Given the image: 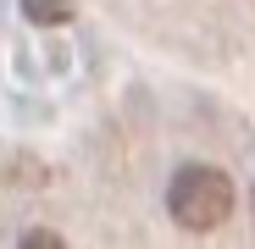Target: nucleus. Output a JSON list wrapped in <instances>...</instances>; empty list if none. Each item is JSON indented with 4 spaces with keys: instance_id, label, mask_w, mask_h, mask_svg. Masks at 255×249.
<instances>
[{
    "instance_id": "3",
    "label": "nucleus",
    "mask_w": 255,
    "mask_h": 249,
    "mask_svg": "<svg viewBox=\"0 0 255 249\" xmlns=\"http://www.w3.org/2000/svg\"><path fill=\"white\" fill-rule=\"evenodd\" d=\"M22 244H33V249H61V233H50V227H28Z\"/></svg>"
},
{
    "instance_id": "2",
    "label": "nucleus",
    "mask_w": 255,
    "mask_h": 249,
    "mask_svg": "<svg viewBox=\"0 0 255 249\" xmlns=\"http://www.w3.org/2000/svg\"><path fill=\"white\" fill-rule=\"evenodd\" d=\"M17 6H22V17L39 22V28H67V22L78 17L72 0H17Z\"/></svg>"
},
{
    "instance_id": "1",
    "label": "nucleus",
    "mask_w": 255,
    "mask_h": 249,
    "mask_svg": "<svg viewBox=\"0 0 255 249\" xmlns=\"http://www.w3.org/2000/svg\"><path fill=\"white\" fill-rule=\"evenodd\" d=\"M166 216L183 233H217L233 216V177L222 166H183L166 183Z\"/></svg>"
},
{
    "instance_id": "4",
    "label": "nucleus",
    "mask_w": 255,
    "mask_h": 249,
    "mask_svg": "<svg viewBox=\"0 0 255 249\" xmlns=\"http://www.w3.org/2000/svg\"><path fill=\"white\" fill-rule=\"evenodd\" d=\"M250 216H255V188H250Z\"/></svg>"
}]
</instances>
